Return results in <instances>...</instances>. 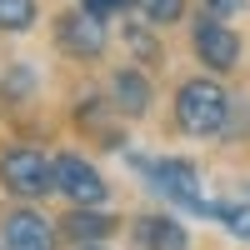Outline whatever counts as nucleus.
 <instances>
[{
	"instance_id": "f257e3e1",
	"label": "nucleus",
	"mask_w": 250,
	"mask_h": 250,
	"mask_svg": "<svg viewBox=\"0 0 250 250\" xmlns=\"http://www.w3.org/2000/svg\"><path fill=\"white\" fill-rule=\"evenodd\" d=\"M225 115H230V95L215 80H185L175 95V120L185 135H220Z\"/></svg>"
},
{
	"instance_id": "f03ea898",
	"label": "nucleus",
	"mask_w": 250,
	"mask_h": 250,
	"mask_svg": "<svg viewBox=\"0 0 250 250\" xmlns=\"http://www.w3.org/2000/svg\"><path fill=\"white\" fill-rule=\"evenodd\" d=\"M135 170L150 180L160 195L180 200L185 210H195V215H215V205L200 195V175H195L190 160H145V155H135Z\"/></svg>"
},
{
	"instance_id": "7ed1b4c3",
	"label": "nucleus",
	"mask_w": 250,
	"mask_h": 250,
	"mask_svg": "<svg viewBox=\"0 0 250 250\" xmlns=\"http://www.w3.org/2000/svg\"><path fill=\"white\" fill-rule=\"evenodd\" d=\"M0 185H5L10 195H25V200H40L45 190H55L50 180V160L30 150V145H10L5 155H0Z\"/></svg>"
},
{
	"instance_id": "20e7f679",
	"label": "nucleus",
	"mask_w": 250,
	"mask_h": 250,
	"mask_svg": "<svg viewBox=\"0 0 250 250\" xmlns=\"http://www.w3.org/2000/svg\"><path fill=\"white\" fill-rule=\"evenodd\" d=\"M50 180H55V190L65 200H75V205H100L105 190H110V185L100 180V170L85 165L80 155H55L50 160Z\"/></svg>"
},
{
	"instance_id": "39448f33",
	"label": "nucleus",
	"mask_w": 250,
	"mask_h": 250,
	"mask_svg": "<svg viewBox=\"0 0 250 250\" xmlns=\"http://www.w3.org/2000/svg\"><path fill=\"white\" fill-rule=\"evenodd\" d=\"M55 35H60V45H65L70 55H80V60H95L100 50H105V20H95L85 10L60 15L55 20Z\"/></svg>"
},
{
	"instance_id": "423d86ee",
	"label": "nucleus",
	"mask_w": 250,
	"mask_h": 250,
	"mask_svg": "<svg viewBox=\"0 0 250 250\" xmlns=\"http://www.w3.org/2000/svg\"><path fill=\"white\" fill-rule=\"evenodd\" d=\"M195 55H200L210 70H230L235 60H240V40H235L230 25H220L215 15H205L200 25H195Z\"/></svg>"
},
{
	"instance_id": "0eeeda50",
	"label": "nucleus",
	"mask_w": 250,
	"mask_h": 250,
	"mask_svg": "<svg viewBox=\"0 0 250 250\" xmlns=\"http://www.w3.org/2000/svg\"><path fill=\"white\" fill-rule=\"evenodd\" d=\"M5 250H55V230L35 210H10L5 215Z\"/></svg>"
},
{
	"instance_id": "6e6552de",
	"label": "nucleus",
	"mask_w": 250,
	"mask_h": 250,
	"mask_svg": "<svg viewBox=\"0 0 250 250\" xmlns=\"http://www.w3.org/2000/svg\"><path fill=\"white\" fill-rule=\"evenodd\" d=\"M135 240L145 250H185L190 235H185V225L170 220V215H140L135 220Z\"/></svg>"
},
{
	"instance_id": "1a4fd4ad",
	"label": "nucleus",
	"mask_w": 250,
	"mask_h": 250,
	"mask_svg": "<svg viewBox=\"0 0 250 250\" xmlns=\"http://www.w3.org/2000/svg\"><path fill=\"white\" fill-rule=\"evenodd\" d=\"M110 95H115L120 115H145V110H150V80H145L140 70H115Z\"/></svg>"
},
{
	"instance_id": "9d476101",
	"label": "nucleus",
	"mask_w": 250,
	"mask_h": 250,
	"mask_svg": "<svg viewBox=\"0 0 250 250\" xmlns=\"http://www.w3.org/2000/svg\"><path fill=\"white\" fill-rule=\"evenodd\" d=\"M115 230V220L110 215H95V210H75V215H65V235H75V240H105Z\"/></svg>"
},
{
	"instance_id": "9b49d317",
	"label": "nucleus",
	"mask_w": 250,
	"mask_h": 250,
	"mask_svg": "<svg viewBox=\"0 0 250 250\" xmlns=\"http://www.w3.org/2000/svg\"><path fill=\"white\" fill-rule=\"evenodd\" d=\"M35 25V0H0V30H30Z\"/></svg>"
},
{
	"instance_id": "f8f14e48",
	"label": "nucleus",
	"mask_w": 250,
	"mask_h": 250,
	"mask_svg": "<svg viewBox=\"0 0 250 250\" xmlns=\"http://www.w3.org/2000/svg\"><path fill=\"white\" fill-rule=\"evenodd\" d=\"M215 215L225 220V230H230V235L250 240V205H215Z\"/></svg>"
},
{
	"instance_id": "ddd939ff",
	"label": "nucleus",
	"mask_w": 250,
	"mask_h": 250,
	"mask_svg": "<svg viewBox=\"0 0 250 250\" xmlns=\"http://www.w3.org/2000/svg\"><path fill=\"white\" fill-rule=\"evenodd\" d=\"M135 5L155 20V25H170V20H180V10H185V0H135Z\"/></svg>"
},
{
	"instance_id": "4468645a",
	"label": "nucleus",
	"mask_w": 250,
	"mask_h": 250,
	"mask_svg": "<svg viewBox=\"0 0 250 250\" xmlns=\"http://www.w3.org/2000/svg\"><path fill=\"white\" fill-rule=\"evenodd\" d=\"M80 10H85V15H95V20H110L115 10H125V0H85Z\"/></svg>"
},
{
	"instance_id": "2eb2a0df",
	"label": "nucleus",
	"mask_w": 250,
	"mask_h": 250,
	"mask_svg": "<svg viewBox=\"0 0 250 250\" xmlns=\"http://www.w3.org/2000/svg\"><path fill=\"white\" fill-rule=\"evenodd\" d=\"M205 5H210V15H215V20H220V15H230V10H235V5H240V0H205Z\"/></svg>"
},
{
	"instance_id": "dca6fc26",
	"label": "nucleus",
	"mask_w": 250,
	"mask_h": 250,
	"mask_svg": "<svg viewBox=\"0 0 250 250\" xmlns=\"http://www.w3.org/2000/svg\"><path fill=\"white\" fill-rule=\"evenodd\" d=\"M85 250H105V245H85Z\"/></svg>"
},
{
	"instance_id": "f3484780",
	"label": "nucleus",
	"mask_w": 250,
	"mask_h": 250,
	"mask_svg": "<svg viewBox=\"0 0 250 250\" xmlns=\"http://www.w3.org/2000/svg\"><path fill=\"white\" fill-rule=\"evenodd\" d=\"M240 5H250V0H240Z\"/></svg>"
}]
</instances>
